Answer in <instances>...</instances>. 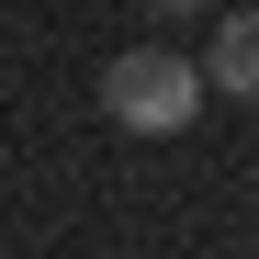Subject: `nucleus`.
Masks as SVG:
<instances>
[{
	"label": "nucleus",
	"mask_w": 259,
	"mask_h": 259,
	"mask_svg": "<svg viewBox=\"0 0 259 259\" xmlns=\"http://www.w3.org/2000/svg\"><path fill=\"white\" fill-rule=\"evenodd\" d=\"M102 113L124 124V136H181V124L203 113V68L169 57V46H124L102 68Z\"/></svg>",
	"instance_id": "nucleus-1"
},
{
	"label": "nucleus",
	"mask_w": 259,
	"mask_h": 259,
	"mask_svg": "<svg viewBox=\"0 0 259 259\" xmlns=\"http://www.w3.org/2000/svg\"><path fill=\"white\" fill-rule=\"evenodd\" d=\"M203 79L226 102H259V12H226L214 23V46H203Z\"/></svg>",
	"instance_id": "nucleus-2"
},
{
	"label": "nucleus",
	"mask_w": 259,
	"mask_h": 259,
	"mask_svg": "<svg viewBox=\"0 0 259 259\" xmlns=\"http://www.w3.org/2000/svg\"><path fill=\"white\" fill-rule=\"evenodd\" d=\"M147 12H169V23H181V12H203V0H147Z\"/></svg>",
	"instance_id": "nucleus-3"
}]
</instances>
